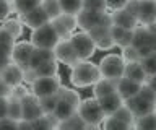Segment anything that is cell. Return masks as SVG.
Segmentation results:
<instances>
[{
    "mask_svg": "<svg viewBox=\"0 0 156 130\" xmlns=\"http://www.w3.org/2000/svg\"><path fill=\"white\" fill-rule=\"evenodd\" d=\"M101 78L99 67L96 64H91L88 60H80L76 65L72 67L70 81L76 88H86V86L94 85Z\"/></svg>",
    "mask_w": 156,
    "mask_h": 130,
    "instance_id": "6da1fadb",
    "label": "cell"
},
{
    "mask_svg": "<svg viewBox=\"0 0 156 130\" xmlns=\"http://www.w3.org/2000/svg\"><path fill=\"white\" fill-rule=\"evenodd\" d=\"M76 112L80 114V117L83 120H85L86 128L99 127V125L102 124V120H104V117H106V114L102 112V109L99 106L98 98H88L85 101H81Z\"/></svg>",
    "mask_w": 156,
    "mask_h": 130,
    "instance_id": "7a4b0ae2",
    "label": "cell"
},
{
    "mask_svg": "<svg viewBox=\"0 0 156 130\" xmlns=\"http://www.w3.org/2000/svg\"><path fill=\"white\" fill-rule=\"evenodd\" d=\"M111 26H112V16L111 13H104V16L101 18L99 25L96 28H93L91 31H88L91 34V37L94 39V44H96V49H101V51H111L114 47V39L111 36Z\"/></svg>",
    "mask_w": 156,
    "mask_h": 130,
    "instance_id": "3957f363",
    "label": "cell"
},
{
    "mask_svg": "<svg viewBox=\"0 0 156 130\" xmlns=\"http://www.w3.org/2000/svg\"><path fill=\"white\" fill-rule=\"evenodd\" d=\"M31 44L34 47H42V49H54L55 44L58 41H60V37H58L55 28H54L52 21L46 23V25L36 28V30H33L31 33Z\"/></svg>",
    "mask_w": 156,
    "mask_h": 130,
    "instance_id": "277c9868",
    "label": "cell"
},
{
    "mask_svg": "<svg viewBox=\"0 0 156 130\" xmlns=\"http://www.w3.org/2000/svg\"><path fill=\"white\" fill-rule=\"evenodd\" d=\"M125 64L127 62L124 60L122 55L117 54H107L101 59V62L98 64L101 72V76L104 78H115L119 80L124 76V70H125Z\"/></svg>",
    "mask_w": 156,
    "mask_h": 130,
    "instance_id": "5b68a950",
    "label": "cell"
},
{
    "mask_svg": "<svg viewBox=\"0 0 156 130\" xmlns=\"http://www.w3.org/2000/svg\"><path fill=\"white\" fill-rule=\"evenodd\" d=\"M60 76L52 75V76H37L36 80L31 83V93L37 98H44V96H51L58 93L60 90Z\"/></svg>",
    "mask_w": 156,
    "mask_h": 130,
    "instance_id": "8992f818",
    "label": "cell"
},
{
    "mask_svg": "<svg viewBox=\"0 0 156 130\" xmlns=\"http://www.w3.org/2000/svg\"><path fill=\"white\" fill-rule=\"evenodd\" d=\"M70 42H72L73 49L76 51V54H78V57H80L81 60H88L96 52L94 39L91 37V34L88 31H81V33L72 34Z\"/></svg>",
    "mask_w": 156,
    "mask_h": 130,
    "instance_id": "52a82bcc",
    "label": "cell"
},
{
    "mask_svg": "<svg viewBox=\"0 0 156 130\" xmlns=\"http://www.w3.org/2000/svg\"><path fill=\"white\" fill-rule=\"evenodd\" d=\"M54 54H55L57 62H62V64H65L67 67H70V69L81 60L76 54V51L73 49L70 39H60L55 44V47H54Z\"/></svg>",
    "mask_w": 156,
    "mask_h": 130,
    "instance_id": "ba28073f",
    "label": "cell"
},
{
    "mask_svg": "<svg viewBox=\"0 0 156 130\" xmlns=\"http://www.w3.org/2000/svg\"><path fill=\"white\" fill-rule=\"evenodd\" d=\"M34 51V46L31 44V41H21V42H15L13 51H12V62L18 64L21 69H29V60H31V54Z\"/></svg>",
    "mask_w": 156,
    "mask_h": 130,
    "instance_id": "9c48e42d",
    "label": "cell"
},
{
    "mask_svg": "<svg viewBox=\"0 0 156 130\" xmlns=\"http://www.w3.org/2000/svg\"><path fill=\"white\" fill-rule=\"evenodd\" d=\"M107 12V10H106ZM106 12L101 10H88V8H83L81 12L76 13V21H78V28H81L83 31H91L93 28H96L99 25L101 18L104 16Z\"/></svg>",
    "mask_w": 156,
    "mask_h": 130,
    "instance_id": "30bf717a",
    "label": "cell"
},
{
    "mask_svg": "<svg viewBox=\"0 0 156 130\" xmlns=\"http://www.w3.org/2000/svg\"><path fill=\"white\" fill-rule=\"evenodd\" d=\"M20 20L23 21L24 26H28L29 30H36V28L46 25V23L51 21V18L46 12H44V8L39 5L36 8H33L31 12L28 13H23V15H20Z\"/></svg>",
    "mask_w": 156,
    "mask_h": 130,
    "instance_id": "8fae6325",
    "label": "cell"
},
{
    "mask_svg": "<svg viewBox=\"0 0 156 130\" xmlns=\"http://www.w3.org/2000/svg\"><path fill=\"white\" fill-rule=\"evenodd\" d=\"M136 18L140 25H150L156 20V0H136Z\"/></svg>",
    "mask_w": 156,
    "mask_h": 130,
    "instance_id": "7c38bea8",
    "label": "cell"
},
{
    "mask_svg": "<svg viewBox=\"0 0 156 130\" xmlns=\"http://www.w3.org/2000/svg\"><path fill=\"white\" fill-rule=\"evenodd\" d=\"M124 104L129 107L132 112H133L135 117H140V115H145L148 112H153V111H156V104L151 103V101L141 98L140 94L133 96V98H129L124 101Z\"/></svg>",
    "mask_w": 156,
    "mask_h": 130,
    "instance_id": "4fadbf2b",
    "label": "cell"
},
{
    "mask_svg": "<svg viewBox=\"0 0 156 130\" xmlns=\"http://www.w3.org/2000/svg\"><path fill=\"white\" fill-rule=\"evenodd\" d=\"M21 107H23V117L21 119H26V120H34L39 115L44 114L41 109V104H39V98L34 96L33 93L26 94L21 99Z\"/></svg>",
    "mask_w": 156,
    "mask_h": 130,
    "instance_id": "5bb4252c",
    "label": "cell"
},
{
    "mask_svg": "<svg viewBox=\"0 0 156 130\" xmlns=\"http://www.w3.org/2000/svg\"><path fill=\"white\" fill-rule=\"evenodd\" d=\"M132 44L135 47L148 46V47H154L156 49V36L148 30L146 25H141V26L136 25L133 28V39H132Z\"/></svg>",
    "mask_w": 156,
    "mask_h": 130,
    "instance_id": "9a60e30c",
    "label": "cell"
},
{
    "mask_svg": "<svg viewBox=\"0 0 156 130\" xmlns=\"http://www.w3.org/2000/svg\"><path fill=\"white\" fill-rule=\"evenodd\" d=\"M112 16V23L117 26H122L125 28V30H133L136 25H140L138 23V18H136L135 13H132L130 10H127V8H119V10H114L111 13Z\"/></svg>",
    "mask_w": 156,
    "mask_h": 130,
    "instance_id": "2e32d148",
    "label": "cell"
},
{
    "mask_svg": "<svg viewBox=\"0 0 156 130\" xmlns=\"http://www.w3.org/2000/svg\"><path fill=\"white\" fill-rule=\"evenodd\" d=\"M98 101H99V106H101L102 112L106 115L114 114L117 109L124 106V98H122L119 93L106 94V96H102V98H98Z\"/></svg>",
    "mask_w": 156,
    "mask_h": 130,
    "instance_id": "e0dca14e",
    "label": "cell"
},
{
    "mask_svg": "<svg viewBox=\"0 0 156 130\" xmlns=\"http://www.w3.org/2000/svg\"><path fill=\"white\" fill-rule=\"evenodd\" d=\"M0 76L13 88V86L23 83V69L18 64L12 62V64H8L2 72H0Z\"/></svg>",
    "mask_w": 156,
    "mask_h": 130,
    "instance_id": "ac0fdd59",
    "label": "cell"
},
{
    "mask_svg": "<svg viewBox=\"0 0 156 130\" xmlns=\"http://www.w3.org/2000/svg\"><path fill=\"white\" fill-rule=\"evenodd\" d=\"M111 36H112V39H114V44L119 46L120 49H124V47L132 44V39H133V30H125V28L117 26V25L112 23Z\"/></svg>",
    "mask_w": 156,
    "mask_h": 130,
    "instance_id": "d6986e66",
    "label": "cell"
},
{
    "mask_svg": "<svg viewBox=\"0 0 156 130\" xmlns=\"http://www.w3.org/2000/svg\"><path fill=\"white\" fill-rule=\"evenodd\" d=\"M117 83H119V80H115V78H104V76H101V78L93 85L94 98H102V96H106V94L117 93Z\"/></svg>",
    "mask_w": 156,
    "mask_h": 130,
    "instance_id": "ffe728a7",
    "label": "cell"
},
{
    "mask_svg": "<svg viewBox=\"0 0 156 130\" xmlns=\"http://www.w3.org/2000/svg\"><path fill=\"white\" fill-rule=\"evenodd\" d=\"M140 86H141V83H138V81H133V80L127 78V76H122V78H119V83H117V93L125 101V99L133 98V96L138 94Z\"/></svg>",
    "mask_w": 156,
    "mask_h": 130,
    "instance_id": "44dd1931",
    "label": "cell"
},
{
    "mask_svg": "<svg viewBox=\"0 0 156 130\" xmlns=\"http://www.w3.org/2000/svg\"><path fill=\"white\" fill-rule=\"evenodd\" d=\"M55 59L54 49H42V47H34L33 54H31V60H29V67L31 69H37L39 65L46 64L49 60ZM57 60V59H55Z\"/></svg>",
    "mask_w": 156,
    "mask_h": 130,
    "instance_id": "7402d4cb",
    "label": "cell"
},
{
    "mask_svg": "<svg viewBox=\"0 0 156 130\" xmlns=\"http://www.w3.org/2000/svg\"><path fill=\"white\" fill-rule=\"evenodd\" d=\"M124 76H127V78H130L133 81H138V83H145L146 78H148L146 72L143 70V67L140 64V60L138 62H127L125 70H124Z\"/></svg>",
    "mask_w": 156,
    "mask_h": 130,
    "instance_id": "603a6c76",
    "label": "cell"
},
{
    "mask_svg": "<svg viewBox=\"0 0 156 130\" xmlns=\"http://www.w3.org/2000/svg\"><path fill=\"white\" fill-rule=\"evenodd\" d=\"M76 111H78V107L75 104H72L70 101H67V99H63L58 96V103H57V107L54 111V114H55L60 120H65L68 117H72Z\"/></svg>",
    "mask_w": 156,
    "mask_h": 130,
    "instance_id": "cb8c5ba5",
    "label": "cell"
},
{
    "mask_svg": "<svg viewBox=\"0 0 156 130\" xmlns=\"http://www.w3.org/2000/svg\"><path fill=\"white\" fill-rule=\"evenodd\" d=\"M133 128H140V130H156V111L148 112L140 117H135V124Z\"/></svg>",
    "mask_w": 156,
    "mask_h": 130,
    "instance_id": "d4e9b609",
    "label": "cell"
},
{
    "mask_svg": "<svg viewBox=\"0 0 156 130\" xmlns=\"http://www.w3.org/2000/svg\"><path fill=\"white\" fill-rule=\"evenodd\" d=\"M15 46V37L5 30L3 26H0V54H10L12 55Z\"/></svg>",
    "mask_w": 156,
    "mask_h": 130,
    "instance_id": "484cf974",
    "label": "cell"
},
{
    "mask_svg": "<svg viewBox=\"0 0 156 130\" xmlns=\"http://www.w3.org/2000/svg\"><path fill=\"white\" fill-rule=\"evenodd\" d=\"M58 128H65V130L73 128V130H78V128H86V124H85V120L80 117V114L75 112L72 117H68L65 120H60Z\"/></svg>",
    "mask_w": 156,
    "mask_h": 130,
    "instance_id": "4316f807",
    "label": "cell"
},
{
    "mask_svg": "<svg viewBox=\"0 0 156 130\" xmlns=\"http://www.w3.org/2000/svg\"><path fill=\"white\" fill-rule=\"evenodd\" d=\"M36 70V75L37 76H52V75H57L58 73V62L54 59V60H49L46 64L39 65Z\"/></svg>",
    "mask_w": 156,
    "mask_h": 130,
    "instance_id": "83f0119b",
    "label": "cell"
},
{
    "mask_svg": "<svg viewBox=\"0 0 156 130\" xmlns=\"http://www.w3.org/2000/svg\"><path fill=\"white\" fill-rule=\"evenodd\" d=\"M15 3V13L23 15V13L31 12L33 8L41 5V0H13Z\"/></svg>",
    "mask_w": 156,
    "mask_h": 130,
    "instance_id": "f1b7e54d",
    "label": "cell"
},
{
    "mask_svg": "<svg viewBox=\"0 0 156 130\" xmlns=\"http://www.w3.org/2000/svg\"><path fill=\"white\" fill-rule=\"evenodd\" d=\"M41 7L44 8V12L49 15L51 21L54 18H57L58 15L62 13V8H60V3L58 0H41Z\"/></svg>",
    "mask_w": 156,
    "mask_h": 130,
    "instance_id": "f546056e",
    "label": "cell"
},
{
    "mask_svg": "<svg viewBox=\"0 0 156 130\" xmlns=\"http://www.w3.org/2000/svg\"><path fill=\"white\" fill-rule=\"evenodd\" d=\"M8 117H12L13 120H20L23 117L21 99H16V98L8 96Z\"/></svg>",
    "mask_w": 156,
    "mask_h": 130,
    "instance_id": "4dcf8cb0",
    "label": "cell"
},
{
    "mask_svg": "<svg viewBox=\"0 0 156 130\" xmlns=\"http://www.w3.org/2000/svg\"><path fill=\"white\" fill-rule=\"evenodd\" d=\"M3 28L15 37V39H18V37L23 34V28H24V25H23L21 20L12 18V20H7V21L3 23Z\"/></svg>",
    "mask_w": 156,
    "mask_h": 130,
    "instance_id": "1f68e13d",
    "label": "cell"
},
{
    "mask_svg": "<svg viewBox=\"0 0 156 130\" xmlns=\"http://www.w3.org/2000/svg\"><path fill=\"white\" fill-rule=\"evenodd\" d=\"M62 8V13H73L76 15L78 12L83 10V0H58Z\"/></svg>",
    "mask_w": 156,
    "mask_h": 130,
    "instance_id": "d6a6232c",
    "label": "cell"
},
{
    "mask_svg": "<svg viewBox=\"0 0 156 130\" xmlns=\"http://www.w3.org/2000/svg\"><path fill=\"white\" fill-rule=\"evenodd\" d=\"M57 103H58V93L51 94V96H44V98H39V104H41V109H42L44 114L54 112L55 107H57Z\"/></svg>",
    "mask_w": 156,
    "mask_h": 130,
    "instance_id": "836d02e7",
    "label": "cell"
},
{
    "mask_svg": "<svg viewBox=\"0 0 156 130\" xmlns=\"http://www.w3.org/2000/svg\"><path fill=\"white\" fill-rule=\"evenodd\" d=\"M102 127L106 130H125V128H130L124 120L114 117V115H106L104 120H102Z\"/></svg>",
    "mask_w": 156,
    "mask_h": 130,
    "instance_id": "e575fe53",
    "label": "cell"
},
{
    "mask_svg": "<svg viewBox=\"0 0 156 130\" xmlns=\"http://www.w3.org/2000/svg\"><path fill=\"white\" fill-rule=\"evenodd\" d=\"M111 115H114V117H117V119H120V120H124V122L129 125V127L132 128L133 127V124H135V115H133V112L127 107V106L124 104L122 107H119L115 111L114 114H111Z\"/></svg>",
    "mask_w": 156,
    "mask_h": 130,
    "instance_id": "d590c367",
    "label": "cell"
},
{
    "mask_svg": "<svg viewBox=\"0 0 156 130\" xmlns=\"http://www.w3.org/2000/svg\"><path fill=\"white\" fill-rule=\"evenodd\" d=\"M58 96L63 98V99H67V101H70L72 104L76 106V107L81 103V98H80V94H78V91L72 90V88H67V86H60V90H58Z\"/></svg>",
    "mask_w": 156,
    "mask_h": 130,
    "instance_id": "8d00e7d4",
    "label": "cell"
},
{
    "mask_svg": "<svg viewBox=\"0 0 156 130\" xmlns=\"http://www.w3.org/2000/svg\"><path fill=\"white\" fill-rule=\"evenodd\" d=\"M141 67H143V70L146 72V75H154L156 73V52L154 54H151L148 57H143V59L140 60Z\"/></svg>",
    "mask_w": 156,
    "mask_h": 130,
    "instance_id": "74e56055",
    "label": "cell"
},
{
    "mask_svg": "<svg viewBox=\"0 0 156 130\" xmlns=\"http://www.w3.org/2000/svg\"><path fill=\"white\" fill-rule=\"evenodd\" d=\"M57 20L63 23L70 31H75V28L78 26V21H76V15H73V13H60V15L57 16Z\"/></svg>",
    "mask_w": 156,
    "mask_h": 130,
    "instance_id": "f35d334b",
    "label": "cell"
},
{
    "mask_svg": "<svg viewBox=\"0 0 156 130\" xmlns=\"http://www.w3.org/2000/svg\"><path fill=\"white\" fill-rule=\"evenodd\" d=\"M122 57H124L125 62H138L140 60L138 49H136L133 44H130V46H127L122 49Z\"/></svg>",
    "mask_w": 156,
    "mask_h": 130,
    "instance_id": "ab89813d",
    "label": "cell"
},
{
    "mask_svg": "<svg viewBox=\"0 0 156 130\" xmlns=\"http://www.w3.org/2000/svg\"><path fill=\"white\" fill-rule=\"evenodd\" d=\"M52 25H54V28H55V31H57V34H58L60 39H70V37H72L73 31H70L65 25H63V23L58 21L57 18H54V20H52Z\"/></svg>",
    "mask_w": 156,
    "mask_h": 130,
    "instance_id": "60d3db41",
    "label": "cell"
},
{
    "mask_svg": "<svg viewBox=\"0 0 156 130\" xmlns=\"http://www.w3.org/2000/svg\"><path fill=\"white\" fill-rule=\"evenodd\" d=\"M138 94L141 96V98H145V99H148V101H151V103L156 104V91L151 88V86L146 83V81H145V83H141Z\"/></svg>",
    "mask_w": 156,
    "mask_h": 130,
    "instance_id": "b9f144b4",
    "label": "cell"
},
{
    "mask_svg": "<svg viewBox=\"0 0 156 130\" xmlns=\"http://www.w3.org/2000/svg\"><path fill=\"white\" fill-rule=\"evenodd\" d=\"M83 8L88 10H101L106 12V0H83Z\"/></svg>",
    "mask_w": 156,
    "mask_h": 130,
    "instance_id": "7bdbcfd3",
    "label": "cell"
},
{
    "mask_svg": "<svg viewBox=\"0 0 156 130\" xmlns=\"http://www.w3.org/2000/svg\"><path fill=\"white\" fill-rule=\"evenodd\" d=\"M29 93H31V91H29L26 86L21 83V85L13 86V88H12V93H10V96H12V98H16V99H23L24 96L29 94Z\"/></svg>",
    "mask_w": 156,
    "mask_h": 130,
    "instance_id": "ee69618b",
    "label": "cell"
},
{
    "mask_svg": "<svg viewBox=\"0 0 156 130\" xmlns=\"http://www.w3.org/2000/svg\"><path fill=\"white\" fill-rule=\"evenodd\" d=\"M129 0H106V8L107 10H119V8H124L127 5Z\"/></svg>",
    "mask_w": 156,
    "mask_h": 130,
    "instance_id": "f6af8a7d",
    "label": "cell"
},
{
    "mask_svg": "<svg viewBox=\"0 0 156 130\" xmlns=\"http://www.w3.org/2000/svg\"><path fill=\"white\" fill-rule=\"evenodd\" d=\"M33 128H51V125H49V120L46 117V114L39 115L37 119L33 120Z\"/></svg>",
    "mask_w": 156,
    "mask_h": 130,
    "instance_id": "bcb514c9",
    "label": "cell"
},
{
    "mask_svg": "<svg viewBox=\"0 0 156 130\" xmlns=\"http://www.w3.org/2000/svg\"><path fill=\"white\" fill-rule=\"evenodd\" d=\"M36 78H37V75H36V70H34V69L29 67V69H24L23 70V81H24V83L31 85Z\"/></svg>",
    "mask_w": 156,
    "mask_h": 130,
    "instance_id": "7dc6e473",
    "label": "cell"
},
{
    "mask_svg": "<svg viewBox=\"0 0 156 130\" xmlns=\"http://www.w3.org/2000/svg\"><path fill=\"white\" fill-rule=\"evenodd\" d=\"M8 15H10V3H8V0H0V21H3Z\"/></svg>",
    "mask_w": 156,
    "mask_h": 130,
    "instance_id": "c3c4849f",
    "label": "cell"
},
{
    "mask_svg": "<svg viewBox=\"0 0 156 130\" xmlns=\"http://www.w3.org/2000/svg\"><path fill=\"white\" fill-rule=\"evenodd\" d=\"M8 115V98L0 96V119Z\"/></svg>",
    "mask_w": 156,
    "mask_h": 130,
    "instance_id": "681fc988",
    "label": "cell"
},
{
    "mask_svg": "<svg viewBox=\"0 0 156 130\" xmlns=\"http://www.w3.org/2000/svg\"><path fill=\"white\" fill-rule=\"evenodd\" d=\"M10 93H12V86H10L7 81H5L2 76H0V96H5V98H8Z\"/></svg>",
    "mask_w": 156,
    "mask_h": 130,
    "instance_id": "f907efd6",
    "label": "cell"
},
{
    "mask_svg": "<svg viewBox=\"0 0 156 130\" xmlns=\"http://www.w3.org/2000/svg\"><path fill=\"white\" fill-rule=\"evenodd\" d=\"M2 127H10V128H13V127H16L18 128V120H13L12 117H2L0 119V128Z\"/></svg>",
    "mask_w": 156,
    "mask_h": 130,
    "instance_id": "816d5d0a",
    "label": "cell"
},
{
    "mask_svg": "<svg viewBox=\"0 0 156 130\" xmlns=\"http://www.w3.org/2000/svg\"><path fill=\"white\" fill-rule=\"evenodd\" d=\"M8 64H12V55L10 54H0V72H2Z\"/></svg>",
    "mask_w": 156,
    "mask_h": 130,
    "instance_id": "f5cc1de1",
    "label": "cell"
},
{
    "mask_svg": "<svg viewBox=\"0 0 156 130\" xmlns=\"http://www.w3.org/2000/svg\"><path fill=\"white\" fill-rule=\"evenodd\" d=\"M146 83H148L151 88L156 91V73H154V75H150L148 78H146Z\"/></svg>",
    "mask_w": 156,
    "mask_h": 130,
    "instance_id": "db71d44e",
    "label": "cell"
},
{
    "mask_svg": "<svg viewBox=\"0 0 156 130\" xmlns=\"http://www.w3.org/2000/svg\"><path fill=\"white\" fill-rule=\"evenodd\" d=\"M146 26H148V30H150V31L156 36V20H154L153 23H150V25H146Z\"/></svg>",
    "mask_w": 156,
    "mask_h": 130,
    "instance_id": "11a10c76",
    "label": "cell"
}]
</instances>
